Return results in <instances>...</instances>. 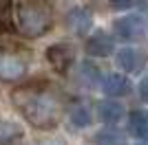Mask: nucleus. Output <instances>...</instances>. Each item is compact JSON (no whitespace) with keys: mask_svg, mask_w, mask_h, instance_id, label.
<instances>
[{"mask_svg":"<svg viewBox=\"0 0 148 145\" xmlns=\"http://www.w3.org/2000/svg\"><path fill=\"white\" fill-rule=\"evenodd\" d=\"M128 132L137 139H146L148 136V115L142 110H133L128 115Z\"/></svg>","mask_w":148,"mask_h":145,"instance_id":"f8f14e48","label":"nucleus"},{"mask_svg":"<svg viewBox=\"0 0 148 145\" xmlns=\"http://www.w3.org/2000/svg\"><path fill=\"white\" fill-rule=\"evenodd\" d=\"M137 145H148V139H144L142 143H137Z\"/></svg>","mask_w":148,"mask_h":145,"instance_id":"6ab92c4d","label":"nucleus"},{"mask_svg":"<svg viewBox=\"0 0 148 145\" xmlns=\"http://www.w3.org/2000/svg\"><path fill=\"white\" fill-rule=\"evenodd\" d=\"M31 64V53L18 44H0V81H20Z\"/></svg>","mask_w":148,"mask_h":145,"instance_id":"7ed1b4c3","label":"nucleus"},{"mask_svg":"<svg viewBox=\"0 0 148 145\" xmlns=\"http://www.w3.org/2000/svg\"><path fill=\"white\" fill-rule=\"evenodd\" d=\"M139 95H142L144 101H148V77H144L142 84H139Z\"/></svg>","mask_w":148,"mask_h":145,"instance_id":"f3484780","label":"nucleus"},{"mask_svg":"<svg viewBox=\"0 0 148 145\" xmlns=\"http://www.w3.org/2000/svg\"><path fill=\"white\" fill-rule=\"evenodd\" d=\"M142 55L137 53L135 48H122L117 53V66L124 68L126 72H137L142 68Z\"/></svg>","mask_w":148,"mask_h":145,"instance_id":"9b49d317","label":"nucleus"},{"mask_svg":"<svg viewBox=\"0 0 148 145\" xmlns=\"http://www.w3.org/2000/svg\"><path fill=\"white\" fill-rule=\"evenodd\" d=\"M69 119L75 127H86L91 123V110L86 106H82V103H75L71 108V112H69Z\"/></svg>","mask_w":148,"mask_h":145,"instance_id":"ddd939ff","label":"nucleus"},{"mask_svg":"<svg viewBox=\"0 0 148 145\" xmlns=\"http://www.w3.org/2000/svg\"><path fill=\"white\" fill-rule=\"evenodd\" d=\"M115 31L117 35L124 37V40H139V37L146 33V26L139 18L135 16H126V18L115 20Z\"/></svg>","mask_w":148,"mask_h":145,"instance_id":"39448f33","label":"nucleus"},{"mask_svg":"<svg viewBox=\"0 0 148 145\" xmlns=\"http://www.w3.org/2000/svg\"><path fill=\"white\" fill-rule=\"evenodd\" d=\"M111 5L115 7V9H126V7L133 5V0H111Z\"/></svg>","mask_w":148,"mask_h":145,"instance_id":"a211bd4d","label":"nucleus"},{"mask_svg":"<svg viewBox=\"0 0 148 145\" xmlns=\"http://www.w3.org/2000/svg\"><path fill=\"white\" fill-rule=\"evenodd\" d=\"M53 26V7L49 0H18L16 29L22 37L36 40L47 35Z\"/></svg>","mask_w":148,"mask_h":145,"instance_id":"f03ea898","label":"nucleus"},{"mask_svg":"<svg viewBox=\"0 0 148 145\" xmlns=\"http://www.w3.org/2000/svg\"><path fill=\"white\" fill-rule=\"evenodd\" d=\"M97 117L104 123H117L119 119L124 117V108L119 106L117 101H111V99H106V101H102V103H97Z\"/></svg>","mask_w":148,"mask_h":145,"instance_id":"9d476101","label":"nucleus"},{"mask_svg":"<svg viewBox=\"0 0 148 145\" xmlns=\"http://www.w3.org/2000/svg\"><path fill=\"white\" fill-rule=\"evenodd\" d=\"M11 103L20 117L38 130H53L64 115V95L47 79L27 81L13 88Z\"/></svg>","mask_w":148,"mask_h":145,"instance_id":"f257e3e1","label":"nucleus"},{"mask_svg":"<svg viewBox=\"0 0 148 145\" xmlns=\"http://www.w3.org/2000/svg\"><path fill=\"white\" fill-rule=\"evenodd\" d=\"M25 132L13 121H0V145H22Z\"/></svg>","mask_w":148,"mask_h":145,"instance_id":"1a4fd4ad","label":"nucleus"},{"mask_svg":"<svg viewBox=\"0 0 148 145\" xmlns=\"http://www.w3.org/2000/svg\"><path fill=\"white\" fill-rule=\"evenodd\" d=\"M91 22H93L91 13H88L86 9H82V7H75V9H71V11L66 13V29L71 31V33H75V35L88 33Z\"/></svg>","mask_w":148,"mask_h":145,"instance_id":"423d86ee","label":"nucleus"},{"mask_svg":"<svg viewBox=\"0 0 148 145\" xmlns=\"http://www.w3.org/2000/svg\"><path fill=\"white\" fill-rule=\"evenodd\" d=\"M95 145H124V134L117 130H102L95 134Z\"/></svg>","mask_w":148,"mask_h":145,"instance_id":"4468645a","label":"nucleus"},{"mask_svg":"<svg viewBox=\"0 0 148 145\" xmlns=\"http://www.w3.org/2000/svg\"><path fill=\"white\" fill-rule=\"evenodd\" d=\"M128 88H130L128 79L124 75H119V72H111V75H106L102 79V90L108 97H122L128 92Z\"/></svg>","mask_w":148,"mask_h":145,"instance_id":"6e6552de","label":"nucleus"},{"mask_svg":"<svg viewBox=\"0 0 148 145\" xmlns=\"http://www.w3.org/2000/svg\"><path fill=\"white\" fill-rule=\"evenodd\" d=\"M86 53L93 57H106V55L113 53V40L106 35L104 31H97L93 33L86 40Z\"/></svg>","mask_w":148,"mask_h":145,"instance_id":"0eeeda50","label":"nucleus"},{"mask_svg":"<svg viewBox=\"0 0 148 145\" xmlns=\"http://www.w3.org/2000/svg\"><path fill=\"white\" fill-rule=\"evenodd\" d=\"M11 29V0H0V35Z\"/></svg>","mask_w":148,"mask_h":145,"instance_id":"2eb2a0df","label":"nucleus"},{"mask_svg":"<svg viewBox=\"0 0 148 145\" xmlns=\"http://www.w3.org/2000/svg\"><path fill=\"white\" fill-rule=\"evenodd\" d=\"M47 60L60 75H66L75 62V53L69 44H53L47 48Z\"/></svg>","mask_w":148,"mask_h":145,"instance_id":"20e7f679","label":"nucleus"},{"mask_svg":"<svg viewBox=\"0 0 148 145\" xmlns=\"http://www.w3.org/2000/svg\"><path fill=\"white\" fill-rule=\"evenodd\" d=\"M82 79H84V84H93V81L97 79V70H95L91 64H84V66H82Z\"/></svg>","mask_w":148,"mask_h":145,"instance_id":"dca6fc26","label":"nucleus"}]
</instances>
